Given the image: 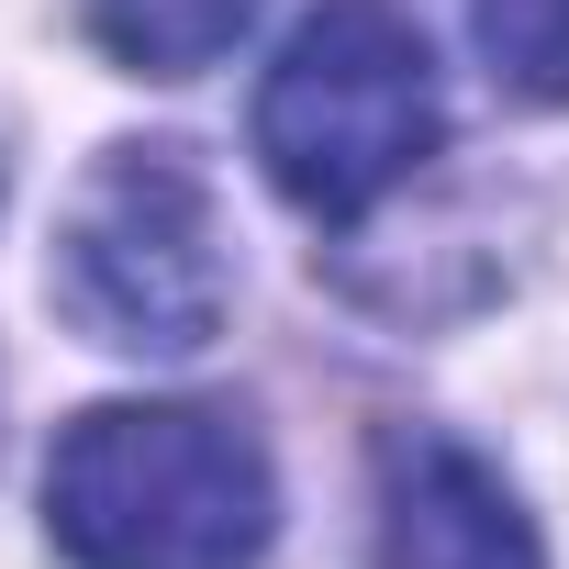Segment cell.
I'll list each match as a JSON object with an SVG mask.
<instances>
[{
    "label": "cell",
    "instance_id": "277c9868",
    "mask_svg": "<svg viewBox=\"0 0 569 569\" xmlns=\"http://www.w3.org/2000/svg\"><path fill=\"white\" fill-rule=\"evenodd\" d=\"M380 569H547V547L480 447L413 425L380 447Z\"/></svg>",
    "mask_w": 569,
    "mask_h": 569
},
{
    "label": "cell",
    "instance_id": "3957f363",
    "mask_svg": "<svg viewBox=\"0 0 569 569\" xmlns=\"http://www.w3.org/2000/svg\"><path fill=\"white\" fill-rule=\"evenodd\" d=\"M234 302L223 212L179 146H112L57 223V313L112 358H201Z\"/></svg>",
    "mask_w": 569,
    "mask_h": 569
},
{
    "label": "cell",
    "instance_id": "7a4b0ae2",
    "mask_svg": "<svg viewBox=\"0 0 569 569\" xmlns=\"http://www.w3.org/2000/svg\"><path fill=\"white\" fill-rule=\"evenodd\" d=\"M436 134L447 90L391 0H325L257 90V157L313 223H358L369 201H391L436 157Z\"/></svg>",
    "mask_w": 569,
    "mask_h": 569
},
{
    "label": "cell",
    "instance_id": "5b68a950",
    "mask_svg": "<svg viewBox=\"0 0 569 569\" xmlns=\"http://www.w3.org/2000/svg\"><path fill=\"white\" fill-rule=\"evenodd\" d=\"M90 23L134 79H201L212 57H234L257 0H90Z\"/></svg>",
    "mask_w": 569,
    "mask_h": 569
},
{
    "label": "cell",
    "instance_id": "8992f818",
    "mask_svg": "<svg viewBox=\"0 0 569 569\" xmlns=\"http://www.w3.org/2000/svg\"><path fill=\"white\" fill-rule=\"evenodd\" d=\"M469 23L513 101H569V0H480Z\"/></svg>",
    "mask_w": 569,
    "mask_h": 569
},
{
    "label": "cell",
    "instance_id": "6da1fadb",
    "mask_svg": "<svg viewBox=\"0 0 569 569\" xmlns=\"http://www.w3.org/2000/svg\"><path fill=\"white\" fill-rule=\"evenodd\" d=\"M46 525L79 569H257L279 480L234 413L101 402L46 458Z\"/></svg>",
    "mask_w": 569,
    "mask_h": 569
}]
</instances>
